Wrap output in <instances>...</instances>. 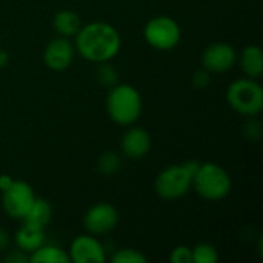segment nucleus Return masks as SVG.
I'll use <instances>...</instances> for the list:
<instances>
[{
	"label": "nucleus",
	"instance_id": "f257e3e1",
	"mask_svg": "<svg viewBox=\"0 0 263 263\" xmlns=\"http://www.w3.org/2000/svg\"><path fill=\"white\" fill-rule=\"evenodd\" d=\"M76 37V49L79 54L92 63L112 60L122 46L119 31L106 22H91L79 29Z\"/></svg>",
	"mask_w": 263,
	"mask_h": 263
},
{
	"label": "nucleus",
	"instance_id": "f03ea898",
	"mask_svg": "<svg viewBox=\"0 0 263 263\" xmlns=\"http://www.w3.org/2000/svg\"><path fill=\"white\" fill-rule=\"evenodd\" d=\"M143 103L140 92L131 85H114L106 96V111L112 122L122 126L136 123L142 114Z\"/></svg>",
	"mask_w": 263,
	"mask_h": 263
},
{
	"label": "nucleus",
	"instance_id": "7ed1b4c3",
	"mask_svg": "<svg viewBox=\"0 0 263 263\" xmlns=\"http://www.w3.org/2000/svg\"><path fill=\"white\" fill-rule=\"evenodd\" d=\"M191 186L205 200L217 202L225 199L231 193V177L220 165L205 162L199 165V170L193 176Z\"/></svg>",
	"mask_w": 263,
	"mask_h": 263
},
{
	"label": "nucleus",
	"instance_id": "20e7f679",
	"mask_svg": "<svg viewBox=\"0 0 263 263\" xmlns=\"http://www.w3.org/2000/svg\"><path fill=\"white\" fill-rule=\"evenodd\" d=\"M227 100L237 114L256 117L263 109V88L250 77L234 80L228 86Z\"/></svg>",
	"mask_w": 263,
	"mask_h": 263
},
{
	"label": "nucleus",
	"instance_id": "39448f33",
	"mask_svg": "<svg viewBox=\"0 0 263 263\" xmlns=\"http://www.w3.org/2000/svg\"><path fill=\"white\" fill-rule=\"evenodd\" d=\"M145 40L149 46L159 51L176 48L182 37L180 25L170 15H157L151 18L143 29Z\"/></svg>",
	"mask_w": 263,
	"mask_h": 263
},
{
	"label": "nucleus",
	"instance_id": "423d86ee",
	"mask_svg": "<svg viewBox=\"0 0 263 263\" xmlns=\"http://www.w3.org/2000/svg\"><path fill=\"white\" fill-rule=\"evenodd\" d=\"M193 176L183 165H171L159 173L154 182L156 193L165 200H176L183 197L191 188Z\"/></svg>",
	"mask_w": 263,
	"mask_h": 263
},
{
	"label": "nucleus",
	"instance_id": "0eeeda50",
	"mask_svg": "<svg viewBox=\"0 0 263 263\" xmlns=\"http://www.w3.org/2000/svg\"><path fill=\"white\" fill-rule=\"evenodd\" d=\"M35 200L34 190L23 180H14L11 186L2 191V206L5 213L15 220H23Z\"/></svg>",
	"mask_w": 263,
	"mask_h": 263
},
{
	"label": "nucleus",
	"instance_id": "6e6552de",
	"mask_svg": "<svg viewBox=\"0 0 263 263\" xmlns=\"http://www.w3.org/2000/svg\"><path fill=\"white\" fill-rule=\"evenodd\" d=\"M119 223V211L116 206L111 203L102 202L92 205L85 217H83V225L88 234L92 236H102L109 231H112Z\"/></svg>",
	"mask_w": 263,
	"mask_h": 263
},
{
	"label": "nucleus",
	"instance_id": "1a4fd4ad",
	"mask_svg": "<svg viewBox=\"0 0 263 263\" xmlns=\"http://www.w3.org/2000/svg\"><path fill=\"white\" fill-rule=\"evenodd\" d=\"M236 62H237L236 49L225 42L211 43L202 54V65L211 74L227 72L236 65Z\"/></svg>",
	"mask_w": 263,
	"mask_h": 263
},
{
	"label": "nucleus",
	"instance_id": "9d476101",
	"mask_svg": "<svg viewBox=\"0 0 263 263\" xmlns=\"http://www.w3.org/2000/svg\"><path fill=\"white\" fill-rule=\"evenodd\" d=\"M69 262L72 263H102L106 260L103 245L92 236H77L69 247Z\"/></svg>",
	"mask_w": 263,
	"mask_h": 263
},
{
	"label": "nucleus",
	"instance_id": "9b49d317",
	"mask_svg": "<svg viewBox=\"0 0 263 263\" xmlns=\"http://www.w3.org/2000/svg\"><path fill=\"white\" fill-rule=\"evenodd\" d=\"M76 55V46L69 42L68 37H57L52 39L45 51H43V62L51 71H65L71 66Z\"/></svg>",
	"mask_w": 263,
	"mask_h": 263
},
{
	"label": "nucleus",
	"instance_id": "f8f14e48",
	"mask_svg": "<svg viewBox=\"0 0 263 263\" xmlns=\"http://www.w3.org/2000/svg\"><path fill=\"white\" fill-rule=\"evenodd\" d=\"M151 149V136L140 126H131L122 137V153L129 159H142Z\"/></svg>",
	"mask_w": 263,
	"mask_h": 263
},
{
	"label": "nucleus",
	"instance_id": "ddd939ff",
	"mask_svg": "<svg viewBox=\"0 0 263 263\" xmlns=\"http://www.w3.org/2000/svg\"><path fill=\"white\" fill-rule=\"evenodd\" d=\"M14 242H15L18 250L25 251L26 254H31L32 251H35L39 247L43 245L45 231L40 227L23 222V225L14 234Z\"/></svg>",
	"mask_w": 263,
	"mask_h": 263
},
{
	"label": "nucleus",
	"instance_id": "4468645a",
	"mask_svg": "<svg viewBox=\"0 0 263 263\" xmlns=\"http://www.w3.org/2000/svg\"><path fill=\"white\" fill-rule=\"evenodd\" d=\"M240 66L247 77L259 79L263 74L262 49L257 45L247 46L240 54Z\"/></svg>",
	"mask_w": 263,
	"mask_h": 263
},
{
	"label": "nucleus",
	"instance_id": "2eb2a0df",
	"mask_svg": "<svg viewBox=\"0 0 263 263\" xmlns=\"http://www.w3.org/2000/svg\"><path fill=\"white\" fill-rule=\"evenodd\" d=\"M52 25H54V29L59 32V35L69 39L79 32V29L82 28V20H80L77 12L69 11V9H63L54 15Z\"/></svg>",
	"mask_w": 263,
	"mask_h": 263
},
{
	"label": "nucleus",
	"instance_id": "dca6fc26",
	"mask_svg": "<svg viewBox=\"0 0 263 263\" xmlns=\"http://www.w3.org/2000/svg\"><path fill=\"white\" fill-rule=\"evenodd\" d=\"M51 219H52V208H51L49 202L45 200V199H37L35 197V200L31 205V208H29L28 214L25 216L23 222L40 227V228H45L51 222Z\"/></svg>",
	"mask_w": 263,
	"mask_h": 263
},
{
	"label": "nucleus",
	"instance_id": "f3484780",
	"mask_svg": "<svg viewBox=\"0 0 263 263\" xmlns=\"http://www.w3.org/2000/svg\"><path fill=\"white\" fill-rule=\"evenodd\" d=\"M31 263H69V256L65 250L55 245H42L29 254Z\"/></svg>",
	"mask_w": 263,
	"mask_h": 263
},
{
	"label": "nucleus",
	"instance_id": "a211bd4d",
	"mask_svg": "<svg viewBox=\"0 0 263 263\" xmlns=\"http://www.w3.org/2000/svg\"><path fill=\"white\" fill-rule=\"evenodd\" d=\"M122 168V159L114 151H106L100 154L97 160V170L103 176H112Z\"/></svg>",
	"mask_w": 263,
	"mask_h": 263
},
{
	"label": "nucleus",
	"instance_id": "6ab92c4d",
	"mask_svg": "<svg viewBox=\"0 0 263 263\" xmlns=\"http://www.w3.org/2000/svg\"><path fill=\"white\" fill-rule=\"evenodd\" d=\"M193 263H217L219 251L211 243H199L191 250Z\"/></svg>",
	"mask_w": 263,
	"mask_h": 263
},
{
	"label": "nucleus",
	"instance_id": "aec40b11",
	"mask_svg": "<svg viewBox=\"0 0 263 263\" xmlns=\"http://www.w3.org/2000/svg\"><path fill=\"white\" fill-rule=\"evenodd\" d=\"M97 69H96V79L102 86L111 88L114 85H117L119 82V72L117 69L109 63V62H103V63H97Z\"/></svg>",
	"mask_w": 263,
	"mask_h": 263
},
{
	"label": "nucleus",
	"instance_id": "412c9836",
	"mask_svg": "<svg viewBox=\"0 0 263 263\" xmlns=\"http://www.w3.org/2000/svg\"><path fill=\"white\" fill-rule=\"evenodd\" d=\"M112 263H146L148 259L145 257V254L139 250L134 248H122L117 253L112 254L111 257Z\"/></svg>",
	"mask_w": 263,
	"mask_h": 263
},
{
	"label": "nucleus",
	"instance_id": "4be33fe9",
	"mask_svg": "<svg viewBox=\"0 0 263 263\" xmlns=\"http://www.w3.org/2000/svg\"><path fill=\"white\" fill-rule=\"evenodd\" d=\"M170 260H171V263H193L191 248H188L185 245L176 247L170 254Z\"/></svg>",
	"mask_w": 263,
	"mask_h": 263
},
{
	"label": "nucleus",
	"instance_id": "5701e85b",
	"mask_svg": "<svg viewBox=\"0 0 263 263\" xmlns=\"http://www.w3.org/2000/svg\"><path fill=\"white\" fill-rule=\"evenodd\" d=\"M250 120L245 123L243 126V131H245V136L250 139V140H257L262 134V125L254 120V117H248Z\"/></svg>",
	"mask_w": 263,
	"mask_h": 263
},
{
	"label": "nucleus",
	"instance_id": "b1692460",
	"mask_svg": "<svg viewBox=\"0 0 263 263\" xmlns=\"http://www.w3.org/2000/svg\"><path fill=\"white\" fill-rule=\"evenodd\" d=\"M210 83H211V72L210 71H206L205 68H202V69H199V71L194 72V76H193V85L196 88L205 89Z\"/></svg>",
	"mask_w": 263,
	"mask_h": 263
},
{
	"label": "nucleus",
	"instance_id": "393cba45",
	"mask_svg": "<svg viewBox=\"0 0 263 263\" xmlns=\"http://www.w3.org/2000/svg\"><path fill=\"white\" fill-rule=\"evenodd\" d=\"M5 262L8 263H25L29 262V256H26L25 251L22 250H14V251H9V254L5 257Z\"/></svg>",
	"mask_w": 263,
	"mask_h": 263
},
{
	"label": "nucleus",
	"instance_id": "a878e982",
	"mask_svg": "<svg viewBox=\"0 0 263 263\" xmlns=\"http://www.w3.org/2000/svg\"><path fill=\"white\" fill-rule=\"evenodd\" d=\"M14 182V179L8 174H2L0 176V191H5L11 186V183Z\"/></svg>",
	"mask_w": 263,
	"mask_h": 263
},
{
	"label": "nucleus",
	"instance_id": "bb28decb",
	"mask_svg": "<svg viewBox=\"0 0 263 263\" xmlns=\"http://www.w3.org/2000/svg\"><path fill=\"white\" fill-rule=\"evenodd\" d=\"M9 236H8V233L6 231H3L2 228H0V253L2 251H5L8 247H9Z\"/></svg>",
	"mask_w": 263,
	"mask_h": 263
},
{
	"label": "nucleus",
	"instance_id": "cd10ccee",
	"mask_svg": "<svg viewBox=\"0 0 263 263\" xmlns=\"http://www.w3.org/2000/svg\"><path fill=\"white\" fill-rule=\"evenodd\" d=\"M8 62H9V54H8V51L0 49V69H2L3 66H6Z\"/></svg>",
	"mask_w": 263,
	"mask_h": 263
}]
</instances>
